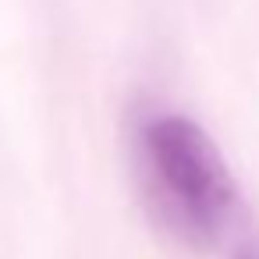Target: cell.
Here are the masks:
<instances>
[{"label": "cell", "instance_id": "cell-1", "mask_svg": "<svg viewBox=\"0 0 259 259\" xmlns=\"http://www.w3.org/2000/svg\"><path fill=\"white\" fill-rule=\"evenodd\" d=\"M139 156L156 217L185 241L209 245L234 213L238 192L213 139L181 114L142 124Z\"/></svg>", "mask_w": 259, "mask_h": 259}, {"label": "cell", "instance_id": "cell-2", "mask_svg": "<svg viewBox=\"0 0 259 259\" xmlns=\"http://www.w3.org/2000/svg\"><path fill=\"white\" fill-rule=\"evenodd\" d=\"M234 259H259V255H255V252H238Z\"/></svg>", "mask_w": 259, "mask_h": 259}]
</instances>
